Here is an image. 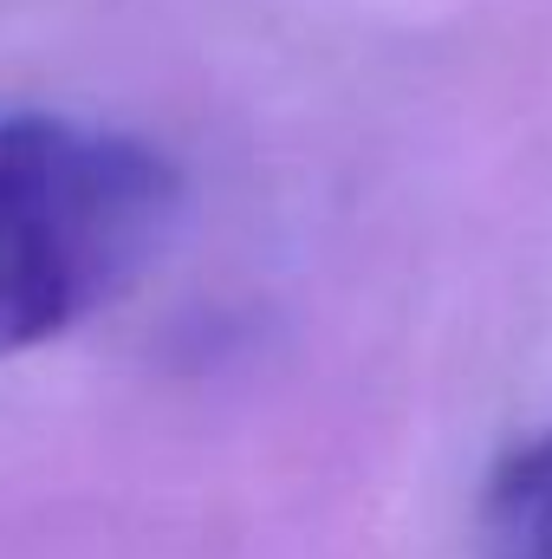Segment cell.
Here are the masks:
<instances>
[{
	"label": "cell",
	"mask_w": 552,
	"mask_h": 559,
	"mask_svg": "<svg viewBox=\"0 0 552 559\" xmlns=\"http://www.w3.org/2000/svg\"><path fill=\"white\" fill-rule=\"evenodd\" d=\"M176 169L79 118L0 124V358L59 338L156 261Z\"/></svg>",
	"instance_id": "cell-1"
},
{
	"label": "cell",
	"mask_w": 552,
	"mask_h": 559,
	"mask_svg": "<svg viewBox=\"0 0 552 559\" xmlns=\"http://www.w3.org/2000/svg\"><path fill=\"white\" fill-rule=\"evenodd\" d=\"M475 559H552V429L514 442L475 501Z\"/></svg>",
	"instance_id": "cell-2"
}]
</instances>
